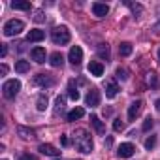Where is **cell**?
Returning <instances> with one entry per match:
<instances>
[{
	"instance_id": "6da1fadb",
	"label": "cell",
	"mask_w": 160,
	"mask_h": 160,
	"mask_svg": "<svg viewBox=\"0 0 160 160\" xmlns=\"http://www.w3.org/2000/svg\"><path fill=\"white\" fill-rule=\"evenodd\" d=\"M75 147H77L79 152H83V154L92 152L94 143H92V138H91V134L87 130H83V128L75 130Z\"/></svg>"
},
{
	"instance_id": "7a4b0ae2",
	"label": "cell",
	"mask_w": 160,
	"mask_h": 160,
	"mask_svg": "<svg viewBox=\"0 0 160 160\" xmlns=\"http://www.w3.org/2000/svg\"><path fill=\"white\" fill-rule=\"evenodd\" d=\"M51 40H53L57 45H66V43L72 40V36H70V30H68L66 27H55L53 32H51Z\"/></svg>"
},
{
	"instance_id": "3957f363",
	"label": "cell",
	"mask_w": 160,
	"mask_h": 160,
	"mask_svg": "<svg viewBox=\"0 0 160 160\" xmlns=\"http://www.w3.org/2000/svg\"><path fill=\"white\" fill-rule=\"evenodd\" d=\"M19 91H21V83L17 81V79H10V81H6V83L2 85V92H4V96H6L8 100L15 98Z\"/></svg>"
},
{
	"instance_id": "277c9868",
	"label": "cell",
	"mask_w": 160,
	"mask_h": 160,
	"mask_svg": "<svg viewBox=\"0 0 160 160\" xmlns=\"http://www.w3.org/2000/svg\"><path fill=\"white\" fill-rule=\"evenodd\" d=\"M23 28H25V23H23V21L12 19V21H8V23L4 25V36H17V34L23 32Z\"/></svg>"
},
{
	"instance_id": "5b68a950",
	"label": "cell",
	"mask_w": 160,
	"mask_h": 160,
	"mask_svg": "<svg viewBox=\"0 0 160 160\" xmlns=\"http://www.w3.org/2000/svg\"><path fill=\"white\" fill-rule=\"evenodd\" d=\"M68 60L73 66H79V64H81V60H83V49L79 47V45H73L70 49V53H68Z\"/></svg>"
},
{
	"instance_id": "8992f818",
	"label": "cell",
	"mask_w": 160,
	"mask_h": 160,
	"mask_svg": "<svg viewBox=\"0 0 160 160\" xmlns=\"http://www.w3.org/2000/svg\"><path fill=\"white\" fill-rule=\"evenodd\" d=\"M85 104L91 106V108H96V106L100 104V92H98L96 89H91V91L87 92V96H85Z\"/></svg>"
},
{
	"instance_id": "52a82bcc",
	"label": "cell",
	"mask_w": 160,
	"mask_h": 160,
	"mask_svg": "<svg viewBox=\"0 0 160 160\" xmlns=\"http://www.w3.org/2000/svg\"><path fill=\"white\" fill-rule=\"evenodd\" d=\"M134 151H136V147H134L132 143H121L119 149H117V154H119L121 158H130V156L134 154Z\"/></svg>"
},
{
	"instance_id": "ba28073f",
	"label": "cell",
	"mask_w": 160,
	"mask_h": 160,
	"mask_svg": "<svg viewBox=\"0 0 160 160\" xmlns=\"http://www.w3.org/2000/svg\"><path fill=\"white\" fill-rule=\"evenodd\" d=\"M89 73L94 75V77H102L104 75V64L98 62V60H91L89 62Z\"/></svg>"
},
{
	"instance_id": "9c48e42d",
	"label": "cell",
	"mask_w": 160,
	"mask_h": 160,
	"mask_svg": "<svg viewBox=\"0 0 160 160\" xmlns=\"http://www.w3.org/2000/svg\"><path fill=\"white\" fill-rule=\"evenodd\" d=\"M92 13L96 17H106L109 13V6L108 4H100V2H94L92 4Z\"/></svg>"
},
{
	"instance_id": "30bf717a",
	"label": "cell",
	"mask_w": 160,
	"mask_h": 160,
	"mask_svg": "<svg viewBox=\"0 0 160 160\" xmlns=\"http://www.w3.org/2000/svg\"><path fill=\"white\" fill-rule=\"evenodd\" d=\"M141 106H143V104H141L139 100H136V102L130 104V108H128V119H130V121H136V117L141 113Z\"/></svg>"
},
{
	"instance_id": "8fae6325",
	"label": "cell",
	"mask_w": 160,
	"mask_h": 160,
	"mask_svg": "<svg viewBox=\"0 0 160 160\" xmlns=\"http://www.w3.org/2000/svg\"><path fill=\"white\" fill-rule=\"evenodd\" d=\"M38 151H40L42 154H47V156H58V154H60V151H58L57 147L49 145V143H42V145L38 147Z\"/></svg>"
},
{
	"instance_id": "7c38bea8",
	"label": "cell",
	"mask_w": 160,
	"mask_h": 160,
	"mask_svg": "<svg viewBox=\"0 0 160 160\" xmlns=\"http://www.w3.org/2000/svg\"><path fill=\"white\" fill-rule=\"evenodd\" d=\"M34 85H40V87H49L53 85V79L47 75V73H38L34 77Z\"/></svg>"
},
{
	"instance_id": "4fadbf2b",
	"label": "cell",
	"mask_w": 160,
	"mask_h": 160,
	"mask_svg": "<svg viewBox=\"0 0 160 160\" xmlns=\"http://www.w3.org/2000/svg\"><path fill=\"white\" fill-rule=\"evenodd\" d=\"M43 38H45V32L40 30V28H34V30H30V32L27 34V40H28V42H42Z\"/></svg>"
},
{
	"instance_id": "5bb4252c",
	"label": "cell",
	"mask_w": 160,
	"mask_h": 160,
	"mask_svg": "<svg viewBox=\"0 0 160 160\" xmlns=\"http://www.w3.org/2000/svg\"><path fill=\"white\" fill-rule=\"evenodd\" d=\"M32 58L38 62V64H43L45 62V49H42V47H36V49H32Z\"/></svg>"
},
{
	"instance_id": "9a60e30c",
	"label": "cell",
	"mask_w": 160,
	"mask_h": 160,
	"mask_svg": "<svg viewBox=\"0 0 160 160\" xmlns=\"http://www.w3.org/2000/svg\"><path fill=\"white\" fill-rule=\"evenodd\" d=\"M85 115V109L83 108H73L70 113H68V121H77V119H81Z\"/></svg>"
},
{
	"instance_id": "2e32d148",
	"label": "cell",
	"mask_w": 160,
	"mask_h": 160,
	"mask_svg": "<svg viewBox=\"0 0 160 160\" xmlns=\"http://www.w3.org/2000/svg\"><path fill=\"white\" fill-rule=\"evenodd\" d=\"M49 62H51V66L58 68V66H62V64H64V57H62L60 53H53V55L49 57Z\"/></svg>"
},
{
	"instance_id": "e0dca14e",
	"label": "cell",
	"mask_w": 160,
	"mask_h": 160,
	"mask_svg": "<svg viewBox=\"0 0 160 160\" xmlns=\"http://www.w3.org/2000/svg\"><path fill=\"white\" fill-rule=\"evenodd\" d=\"M30 70V64L27 62V60H17L15 62V72H19V73H27Z\"/></svg>"
},
{
	"instance_id": "ac0fdd59",
	"label": "cell",
	"mask_w": 160,
	"mask_h": 160,
	"mask_svg": "<svg viewBox=\"0 0 160 160\" xmlns=\"http://www.w3.org/2000/svg\"><path fill=\"white\" fill-rule=\"evenodd\" d=\"M117 91H119V87L115 83H108L106 85V96L108 98H115L117 96Z\"/></svg>"
},
{
	"instance_id": "d6986e66",
	"label": "cell",
	"mask_w": 160,
	"mask_h": 160,
	"mask_svg": "<svg viewBox=\"0 0 160 160\" xmlns=\"http://www.w3.org/2000/svg\"><path fill=\"white\" fill-rule=\"evenodd\" d=\"M91 124H92V126L96 128V132H100V134H104V130H106V128H104V124H102V121H100V119H98L96 115H91Z\"/></svg>"
},
{
	"instance_id": "ffe728a7",
	"label": "cell",
	"mask_w": 160,
	"mask_h": 160,
	"mask_svg": "<svg viewBox=\"0 0 160 160\" xmlns=\"http://www.w3.org/2000/svg\"><path fill=\"white\" fill-rule=\"evenodd\" d=\"M119 53H121L122 57H128V55L132 53V43H128V42H122V43L119 45Z\"/></svg>"
},
{
	"instance_id": "44dd1931",
	"label": "cell",
	"mask_w": 160,
	"mask_h": 160,
	"mask_svg": "<svg viewBox=\"0 0 160 160\" xmlns=\"http://www.w3.org/2000/svg\"><path fill=\"white\" fill-rule=\"evenodd\" d=\"M68 92H70V98H72V100H79V92H77L73 81H70V85H68Z\"/></svg>"
},
{
	"instance_id": "7402d4cb",
	"label": "cell",
	"mask_w": 160,
	"mask_h": 160,
	"mask_svg": "<svg viewBox=\"0 0 160 160\" xmlns=\"http://www.w3.org/2000/svg\"><path fill=\"white\" fill-rule=\"evenodd\" d=\"M36 108H38V111H45L47 109V96H40L36 102Z\"/></svg>"
},
{
	"instance_id": "603a6c76",
	"label": "cell",
	"mask_w": 160,
	"mask_h": 160,
	"mask_svg": "<svg viewBox=\"0 0 160 160\" xmlns=\"http://www.w3.org/2000/svg\"><path fill=\"white\" fill-rule=\"evenodd\" d=\"M12 8L13 10H30V2H12Z\"/></svg>"
},
{
	"instance_id": "cb8c5ba5",
	"label": "cell",
	"mask_w": 160,
	"mask_h": 160,
	"mask_svg": "<svg viewBox=\"0 0 160 160\" xmlns=\"http://www.w3.org/2000/svg\"><path fill=\"white\" fill-rule=\"evenodd\" d=\"M98 55H100L102 58H106V60H108V58H109V47L102 43V45L98 47Z\"/></svg>"
},
{
	"instance_id": "d4e9b609",
	"label": "cell",
	"mask_w": 160,
	"mask_h": 160,
	"mask_svg": "<svg viewBox=\"0 0 160 160\" xmlns=\"http://www.w3.org/2000/svg\"><path fill=\"white\" fill-rule=\"evenodd\" d=\"M17 130H19V134H21L23 138H32V136H34V130H30V128H25V126H19Z\"/></svg>"
},
{
	"instance_id": "484cf974",
	"label": "cell",
	"mask_w": 160,
	"mask_h": 160,
	"mask_svg": "<svg viewBox=\"0 0 160 160\" xmlns=\"http://www.w3.org/2000/svg\"><path fill=\"white\" fill-rule=\"evenodd\" d=\"M154 145H156V138H154V136H151V138H147V139H145V149H149V151H151Z\"/></svg>"
},
{
	"instance_id": "4316f807",
	"label": "cell",
	"mask_w": 160,
	"mask_h": 160,
	"mask_svg": "<svg viewBox=\"0 0 160 160\" xmlns=\"http://www.w3.org/2000/svg\"><path fill=\"white\" fill-rule=\"evenodd\" d=\"M122 128H124L122 121H121V119H115V121H113V130H115V132H122Z\"/></svg>"
},
{
	"instance_id": "83f0119b",
	"label": "cell",
	"mask_w": 160,
	"mask_h": 160,
	"mask_svg": "<svg viewBox=\"0 0 160 160\" xmlns=\"http://www.w3.org/2000/svg\"><path fill=\"white\" fill-rule=\"evenodd\" d=\"M152 124H154V122H152V119H151V117H149V119H145V122H143V132H149V130L152 128Z\"/></svg>"
},
{
	"instance_id": "f1b7e54d",
	"label": "cell",
	"mask_w": 160,
	"mask_h": 160,
	"mask_svg": "<svg viewBox=\"0 0 160 160\" xmlns=\"http://www.w3.org/2000/svg\"><path fill=\"white\" fill-rule=\"evenodd\" d=\"M126 73H128V72H126L124 68H117V75H119V77H122V79H126V77H128Z\"/></svg>"
},
{
	"instance_id": "f546056e",
	"label": "cell",
	"mask_w": 160,
	"mask_h": 160,
	"mask_svg": "<svg viewBox=\"0 0 160 160\" xmlns=\"http://www.w3.org/2000/svg\"><path fill=\"white\" fill-rule=\"evenodd\" d=\"M62 108H64V96H58L57 98V111L62 109Z\"/></svg>"
},
{
	"instance_id": "4dcf8cb0",
	"label": "cell",
	"mask_w": 160,
	"mask_h": 160,
	"mask_svg": "<svg viewBox=\"0 0 160 160\" xmlns=\"http://www.w3.org/2000/svg\"><path fill=\"white\" fill-rule=\"evenodd\" d=\"M19 160H38V158H36L34 154H28V152H27V154H21V158H19Z\"/></svg>"
},
{
	"instance_id": "1f68e13d",
	"label": "cell",
	"mask_w": 160,
	"mask_h": 160,
	"mask_svg": "<svg viewBox=\"0 0 160 160\" xmlns=\"http://www.w3.org/2000/svg\"><path fill=\"white\" fill-rule=\"evenodd\" d=\"M6 53H8V47H6V43H2V49H0V55H2V57H6Z\"/></svg>"
},
{
	"instance_id": "d6a6232c",
	"label": "cell",
	"mask_w": 160,
	"mask_h": 160,
	"mask_svg": "<svg viewBox=\"0 0 160 160\" xmlns=\"http://www.w3.org/2000/svg\"><path fill=\"white\" fill-rule=\"evenodd\" d=\"M60 143H62V145H68L70 141H68V138H66V136H60Z\"/></svg>"
},
{
	"instance_id": "836d02e7",
	"label": "cell",
	"mask_w": 160,
	"mask_h": 160,
	"mask_svg": "<svg viewBox=\"0 0 160 160\" xmlns=\"http://www.w3.org/2000/svg\"><path fill=\"white\" fill-rule=\"evenodd\" d=\"M6 72H8V66H6V64H2V66H0V73H2V75H4Z\"/></svg>"
},
{
	"instance_id": "e575fe53",
	"label": "cell",
	"mask_w": 160,
	"mask_h": 160,
	"mask_svg": "<svg viewBox=\"0 0 160 160\" xmlns=\"http://www.w3.org/2000/svg\"><path fill=\"white\" fill-rule=\"evenodd\" d=\"M154 106H156V109H158V111H160V98H158V100H156V104H154Z\"/></svg>"
},
{
	"instance_id": "d590c367",
	"label": "cell",
	"mask_w": 160,
	"mask_h": 160,
	"mask_svg": "<svg viewBox=\"0 0 160 160\" xmlns=\"http://www.w3.org/2000/svg\"><path fill=\"white\" fill-rule=\"evenodd\" d=\"M158 60H160V49H158Z\"/></svg>"
}]
</instances>
